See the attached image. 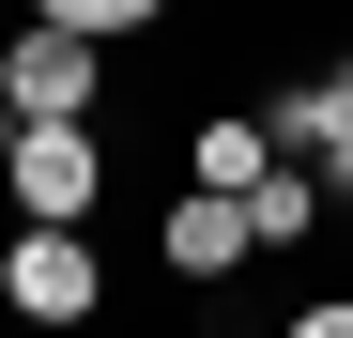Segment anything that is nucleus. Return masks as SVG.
I'll return each mask as SVG.
<instances>
[{
	"mask_svg": "<svg viewBox=\"0 0 353 338\" xmlns=\"http://www.w3.org/2000/svg\"><path fill=\"white\" fill-rule=\"evenodd\" d=\"M0 308H16V323H92V308H108V277H92V231H77V215H31V231H16Z\"/></svg>",
	"mask_w": 353,
	"mask_h": 338,
	"instance_id": "obj_3",
	"label": "nucleus"
},
{
	"mask_svg": "<svg viewBox=\"0 0 353 338\" xmlns=\"http://www.w3.org/2000/svg\"><path fill=\"white\" fill-rule=\"evenodd\" d=\"M185 169H200V185H261V169H276V123H261V108H230V123L185 139Z\"/></svg>",
	"mask_w": 353,
	"mask_h": 338,
	"instance_id": "obj_7",
	"label": "nucleus"
},
{
	"mask_svg": "<svg viewBox=\"0 0 353 338\" xmlns=\"http://www.w3.org/2000/svg\"><path fill=\"white\" fill-rule=\"evenodd\" d=\"M92 92H108V31H77V16H31L16 46H0V123H77Z\"/></svg>",
	"mask_w": 353,
	"mask_h": 338,
	"instance_id": "obj_1",
	"label": "nucleus"
},
{
	"mask_svg": "<svg viewBox=\"0 0 353 338\" xmlns=\"http://www.w3.org/2000/svg\"><path fill=\"white\" fill-rule=\"evenodd\" d=\"M261 123H276V154H307L323 185H353V46H338L323 77H292V92L261 108Z\"/></svg>",
	"mask_w": 353,
	"mask_h": 338,
	"instance_id": "obj_5",
	"label": "nucleus"
},
{
	"mask_svg": "<svg viewBox=\"0 0 353 338\" xmlns=\"http://www.w3.org/2000/svg\"><path fill=\"white\" fill-rule=\"evenodd\" d=\"M0 200H16V215H77V231H92V200H108L92 108H77V123H16V139H0Z\"/></svg>",
	"mask_w": 353,
	"mask_h": 338,
	"instance_id": "obj_2",
	"label": "nucleus"
},
{
	"mask_svg": "<svg viewBox=\"0 0 353 338\" xmlns=\"http://www.w3.org/2000/svg\"><path fill=\"white\" fill-rule=\"evenodd\" d=\"M246 261H261L246 185H200V169H185V200H169V277H246Z\"/></svg>",
	"mask_w": 353,
	"mask_h": 338,
	"instance_id": "obj_4",
	"label": "nucleus"
},
{
	"mask_svg": "<svg viewBox=\"0 0 353 338\" xmlns=\"http://www.w3.org/2000/svg\"><path fill=\"white\" fill-rule=\"evenodd\" d=\"M31 16H77V31H108V46H123V31H154V16H169V0H31Z\"/></svg>",
	"mask_w": 353,
	"mask_h": 338,
	"instance_id": "obj_8",
	"label": "nucleus"
},
{
	"mask_svg": "<svg viewBox=\"0 0 353 338\" xmlns=\"http://www.w3.org/2000/svg\"><path fill=\"white\" fill-rule=\"evenodd\" d=\"M307 338H353V292H307Z\"/></svg>",
	"mask_w": 353,
	"mask_h": 338,
	"instance_id": "obj_9",
	"label": "nucleus"
},
{
	"mask_svg": "<svg viewBox=\"0 0 353 338\" xmlns=\"http://www.w3.org/2000/svg\"><path fill=\"white\" fill-rule=\"evenodd\" d=\"M246 215H261V261H276V246H307V231H323V169H307V154H276L261 185H246Z\"/></svg>",
	"mask_w": 353,
	"mask_h": 338,
	"instance_id": "obj_6",
	"label": "nucleus"
}]
</instances>
